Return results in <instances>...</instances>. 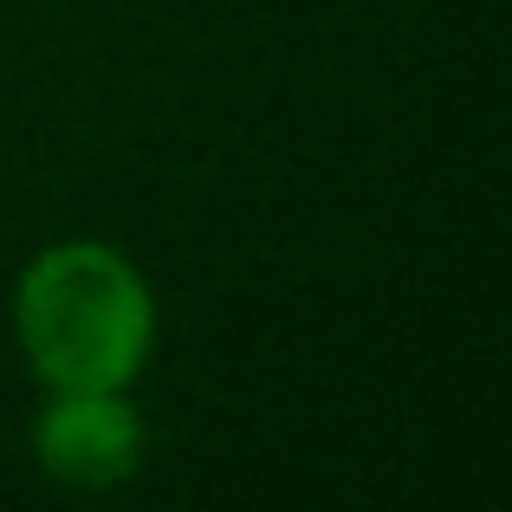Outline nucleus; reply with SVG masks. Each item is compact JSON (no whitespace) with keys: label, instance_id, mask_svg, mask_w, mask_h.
<instances>
[{"label":"nucleus","instance_id":"2","mask_svg":"<svg viewBox=\"0 0 512 512\" xmlns=\"http://www.w3.org/2000/svg\"><path fill=\"white\" fill-rule=\"evenodd\" d=\"M150 428H143L130 389H46L33 422V461L46 480L72 493H111L143 467Z\"/></svg>","mask_w":512,"mask_h":512},{"label":"nucleus","instance_id":"1","mask_svg":"<svg viewBox=\"0 0 512 512\" xmlns=\"http://www.w3.org/2000/svg\"><path fill=\"white\" fill-rule=\"evenodd\" d=\"M13 344L39 389H130L156 350V292L111 240H52L13 279Z\"/></svg>","mask_w":512,"mask_h":512}]
</instances>
